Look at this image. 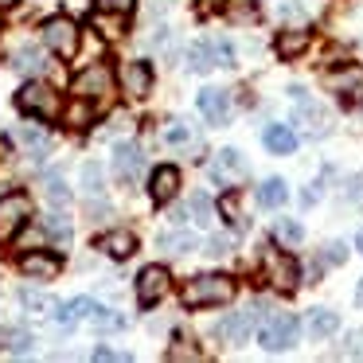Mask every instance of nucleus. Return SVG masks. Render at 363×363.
I'll list each match as a JSON object with an SVG mask.
<instances>
[{
  "instance_id": "obj_37",
  "label": "nucleus",
  "mask_w": 363,
  "mask_h": 363,
  "mask_svg": "<svg viewBox=\"0 0 363 363\" xmlns=\"http://www.w3.org/2000/svg\"><path fill=\"white\" fill-rule=\"evenodd\" d=\"M207 246H211V250H207V254H215V258H227V254L235 250V238H230V235H215V238H211V242H207Z\"/></svg>"
},
{
  "instance_id": "obj_35",
  "label": "nucleus",
  "mask_w": 363,
  "mask_h": 363,
  "mask_svg": "<svg viewBox=\"0 0 363 363\" xmlns=\"http://www.w3.org/2000/svg\"><path fill=\"white\" fill-rule=\"evenodd\" d=\"M48 196H51V203H67V199H71V191H67L63 176H55V172L48 176Z\"/></svg>"
},
{
  "instance_id": "obj_31",
  "label": "nucleus",
  "mask_w": 363,
  "mask_h": 363,
  "mask_svg": "<svg viewBox=\"0 0 363 363\" xmlns=\"http://www.w3.org/2000/svg\"><path fill=\"white\" fill-rule=\"evenodd\" d=\"M219 211L227 215L230 223H235V230H242V227H246V219H242V207H238V191H227V196L219 199Z\"/></svg>"
},
{
  "instance_id": "obj_16",
  "label": "nucleus",
  "mask_w": 363,
  "mask_h": 363,
  "mask_svg": "<svg viewBox=\"0 0 363 363\" xmlns=\"http://www.w3.org/2000/svg\"><path fill=\"white\" fill-rule=\"evenodd\" d=\"M98 250H106L110 258H129V254H137V238L133 230H106V235H98Z\"/></svg>"
},
{
  "instance_id": "obj_34",
  "label": "nucleus",
  "mask_w": 363,
  "mask_h": 363,
  "mask_svg": "<svg viewBox=\"0 0 363 363\" xmlns=\"http://www.w3.org/2000/svg\"><path fill=\"white\" fill-rule=\"evenodd\" d=\"M133 4L137 0H98V12H106V16H129Z\"/></svg>"
},
{
  "instance_id": "obj_20",
  "label": "nucleus",
  "mask_w": 363,
  "mask_h": 363,
  "mask_svg": "<svg viewBox=\"0 0 363 363\" xmlns=\"http://www.w3.org/2000/svg\"><path fill=\"white\" fill-rule=\"evenodd\" d=\"M305 328H308V336H332V332L340 328V316L332 313V308H313V313H308V320H305Z\"/></svg>"
},
{
  "instance_id": "obj_6",
  "label": "nucleus",
  "mask_w": 363,
  "mask_h": 363,
  "mask_svg": "<svg viewBox=\"0 0 363 363\" xmlns=\"http://www.w3.org/2000/svg\"><path fill=\"white\" fill-rule=\"evenodd\" d=\"M32 219V199L24 191H9V196H0V242H9L24 223Z\"/></svg>"
},
{
  "instance_id": "obj_19",
  "label": "nucleus",
  "mask_w": 363,
  "mask_h": 363,
  "mask_svg": "<svg viewBox=\"0 0 363 363\" xmlns=\"http://www.w3.org/2000/svg\"><path fill=\"white\" fill-rule=\"evenodd\" d=\"M157 246L164 254H191L199 246V238L191 235V230H168V235H160L157 238Z\"/></svg>"
},
{
  "instance_id": "obj_44",
  "label": "nucleus",
  "mask_w": 363,
  "mask_h": 363,
  "mask_svg": "<svg viewBox=\"0 0 363 363\" xmlns=\"http://www.w3.org/2000/svg\"><path fill=\"white\" fill-rule=\"evenodd\" d=\"M227 4H230V0H203V4H199V12H203V16H211V12H223Z\"/></svg>"
},
{
  "instance_id": "obj_8",
  "label": "nucleus",
  "mask_w": 363,
  "mask_h": 363,
  "mask_svg": "<svg viewBox=\"0 0 363 363\" xmlns=\"http://www.w3.org/2000/svg\"><path fill=\"white\" fill-rule=\"evenodd\" d=\"M266 277L277 285L281 293H293L297 289V262L289 258V254H281V250H274V246H266Z\"/></svg>"
},
{
  "instance_id": "obj_38",
  "label": "nucleus",
  "mask_w": 363,
  "mask_h": 363,
  "mask_svg": "<svg viewBox=\"0 0 363 363\" xmlns=\"http://www.w3.org/2000/svg\"><path fill=\"white\" fill-rule=\"evenodd\" d=\"M16 67H20V71H40V55H35V51L32 48H20V55H16Z\"/></svg>"
},
{
  "instance_id": "obj_40",
  "label": "nucleus",
  "mask_w": 363,
  "mask_h": 363,
  "mask_svg": "<svg viewBox=\"0 0 363 363\" xmlns=\"http://www.w3.org/2000/svg\"><path fill=\"white\" fill-rule=\"evenodd\" d=\"M168 141H172V145H184V141H191V129L188 125H184V121H172V129H168Z\"/></svg>"
},
{
  "instance_id": "obj_47",
  "label": "nucleus",
  "mask_w": 363,
  "mask_h": 363,
  "mask_svg": "<svg viewBox=\"0 0 363 363\" xmlns=\"http://www.w3.org/2000/svg\"><path fill=\"white\" fill-rule=\"evenodd\" d=\"M355 301H359V305H363V281H359V293H355Z\"/></svg>"
},
{
  "instance_id": "obj_10",
  "label": "nucleus",
  "mask_w": 363,
  "mask_h": 363,
  "mask_svg": "<svg viewBox=\"0 0 363 363\" xmlns=\"http://www.w3.org/2000/svg\"><path fill=\"white\" fill-rule=\"evenodd\" d=\"M20 269H24L28 277H35V281H55L59 269H63V258H59L55 250H32L20 258Z\"/></svg>"
},
{
  "instance_id": "obj_11",
  "label": "nucleus",
  "mask_w": 363,
  "mask_h": 363,
  "mask_svg": "<svg viewBox=\"0 0 363 363\" xmlns=\"http://www.w3.org/2000/svg\"><path fill=\"white\" fill-rule=\"evenodd\" d=\"M211 176H215L219 184H227V188H235V184L246 180V160L238 157L235 149H223L219 157L211 160Z\"/></svg>"
},
{
  "instance_id": "obj_21",
  "label": "nucleus",
  "mask_w": 363,
  "mask_h": 363,
  "mask_svg": "<svg viewBox=\"0 0 363 363\" xmlns=\"http://www.w3.org/2000/svg\"><path fill=\"white\" fill-rule=\"evenodd\" d=\"M94 113H98V110L86 102V98H74V102L63 110V121H67L71 129H86L90 121H94Z\"/></svg>"
},
{
  "instance_id": "obj_27",
  "label": "nucleus",
  "mask_w": 363,
  "mask_h": 363,
  "mask_svg": "<svg viewBox=\"0 0 363 363\" xmlns=\"http://www.w3.org/2000/svg\"><path fill=\"white\" fill-rule=\"evenodd\" d=\"M285 199H289L285 180H266V184L258 188V203H262V207H281Z\"/></svg>"
},
{
  "instance_id": "obj_4",
  "label": "nucleus",
  "mask_w": 363,
  "mask_h": 363,
  "mask_svg": "<svg viewBox=\"0 0 363 363\" xmlns=\"http://www.w3.org/2000/svg\"><path fill=\"white\" fill-rule=\"evenodd\" d=\"M297 336H301V320L293 313H269L258 328V344L266 352H285V347L297 344Z\"/></svg>"
},
{
  "instance_id": "obj_15",
  "label": "nucleus",
  "mask_w": 363,
  "mask_h": 363,
  "mask_svg": "<svg viewBox=\"0 0 363 363\" xmlns=\"http://www.w3.org/2000/svg\"><path fill=\"white\" fill-rule=\"evenodd\" d=\"M254 324H258V308H246V313H235V316H227V320L219 324V336L230 340V344H242V340L250 336Z\"/></svg>"
},
{
  "instance_id": "obj_41",
  "label": "nucleus",
  "mask_w": 363,
  "mask_h": 363,
  "mask_svg": "<svg viewBox=\"0 0 363 363\" xmlns=\"http://www.w3.org/2000/svg\"><path fill=\"white\" fill-rule=\"evenodd\" d=\"M94 359H98V363H129V355H125V352H113V347H98Z\"/></svg>"
},
{
  "instance_id": "obj_26",
  "label": "nucleus",
  "mask_w": 363,
  "mask_h": 363,
  "mask_svg": "<svg viewBox=\"0 0 363 363\" xmlns=\"http://www.w3.org/2000/svg\"><path fill=\"white\" fill-rule=\"evenodd\" d=\"M188 215H196V223H211V215H215L211 199H207L203 191H196V196L188 199V207H184V211H176V219H188Z\"/></svg>"
},
{
  "instance_id": "obj_39",
  "label": "nucleus",
  "mask_w": 363,
  "mask_h": 363,
  "mask_svg": "<svg viewBox=\"0 0 363 363\" xmlns=\"http://www.w3.org/2000/svg\"><path fill=\"white\" fill-rule=\"evenodd\" d=\"M82 180H86L90 196H98V191H102V172H98V164H86V168H82Z\"/></svg>"
},
{
  "instance_id": "obj_3",
  "label": "nucleus",
  "mask_w": 363,
  "mask_h": 363,
  "mask_svg": "<svg viewBox=\"0 0 363 363\" xmlns=\"http://www.w3.org/2000/svg\"><path fill=\"white\" fill-rule=\"evenodd\" d=\"M71 98H86L90 106H94L98 113L110 110L113 102V79H110V67H90V71H82L79 79L71 82Z\"/></svg>"
},
{
  "instance_id": "obj_1",
  "label": "nucleus",
  "mask_w": 363,
  "mask_h": 363,
  "mask_svg": "<svg viewBox=\"0 0 363 363\" xmlns=\"http://www.w3.org/2000/svg\"><path fill=\"white\" fill-rule=\"evenodd\" d=\"M235 289L238 285L230 281V277H223V274H199V277H191V281L184 285L180 301L188 308H211V305H227V301L235 297Z\"/></svg>"
},
{
  "instance_id": "obj_17",
  "label": "nucleus",
  "mask_w": 363,
  "mask_h": 363,
  "mask_svg": "<svg viewBox=\"0 0 363 363\" xmlns=\"http://www.w3.org/2000/svg\"><path fill=\"white\" fill-rule=\"evenodd\" d=\"M308 43H313V32H305V28H289V32H281L277 35V55L281 59H297V55H305L308 51Z\"/></svg>"
},
{
  "instance_id": "obj_23",
  "label": "nucleus",
  "mask_w": 363,
  "mask_h": 363,
  "mask_svg": "<svg viewBox=\"0 0 363 363\" xmlns=\"http://www.w3.org/2000/svg\"><path fill=\"white\" fill-rule=\"evenodd\" d=\"M90 308H94L90 297H74V301H67V305L55 308V320L59 324H74V320H82V316H90Z\"/></svg>"
},
{
  "instance_id": "obj_24",
  "label": "nucleus",
  "mask_w": 363,
  "mask_h": 363,
  "mask_svg": "<svg viewBox=\"0 0 363 363\" xmlns=\"http://www.w3.org/2000/svg\"><path fill=\"white\" fill-rule=\"evenodd\" d=\"M324 82H328V90H336V94H347L352 86H363V71H359V67H347V71H332Z\"/></svg>"
},
{
  "instance_id": "obj_25",
  "label": "nucleus",
  "mask_w": 363,
  "mask_h": 363,
  "mask_svg": "<svg viewBox=\"0 0 363 363\" xmlns=\"http://www.w3.org/2000/svg\"><path fill=\"white\" fill-rule=\"evenodd\" d=\"M20 305H24L28 313H35V316L55 313V301H51L48 293H40V289H20Z\"/></svg>"
},
{
  "instance_id": "obj_30",
  "label": "nucleus",
  "mask_w": 363,
  "mask_h": 363,
  "mask_svg": "<svg viewBox=\"0 0 363 363\" xmlns=\"http://www.w3.org/2000/svg\"><path fill=\"white\" fill-rule=\"evenodd\" d=\"M28 344H32V336H28L24 328H0V347H9V352H28Z\"/></svg>"
},
{
  "instance_id": "obj_46",
  "label": "nucleus",
  "mask_w": 363,
  "mask_h": 363,
  "mask_svg": "<svg viewBox=\"0 0 363 363\" xmlns=\"http://www.w3.org/2000/svg\"><path fill=\"white\" fill-rule=\"evenodd\" d=\"M12 4H16V0H0V9H12Z\"/></svg>"
},
{
  "instance_id": "obj_36",
  "label": "nucleus",
  "mask_w": 363,
  "mask_h": 363,
  "mask_svg": "<svg viewBox=\"0 0 363 363\" xmlns=\"http://www.w3.org/2000/svg\"><path fill=\"white\" fill-rule=\"evenodd\" d=\"M211 55H215L219 67H235V51H230L227 40H211Z\"/></svg>"
},
{
  "instance_id": "obj_2",
  "label": "nucleus",
  "mask_w": 363,
  "mask_h": 363,
  "mask_svg": "<svg viewBox=\"0 0 363 363\" xmlns=\"http://www.w3.org/2000/svg\"><path fill=\"white\" fill-rule=\"evenodd\" d=\"M16 106L24 113H32V118H40V121H59L63 110H67L63 98H59V90L48 86V82H24L20 94H16Z\"/></svg>"
},
{
  "instance_id": "obj_14",
  "label": "nucleus",
  "mask_w": 363,
  "mask_h": 363,
  "mask_svg": "<svg viewBox=\"0 0 363 363\" xmlns=\"http://www.w3.org/2000/svg\"><path fill=\"white\" fill-rule=\"evenodd\" d=\"M199 110H203V118L211 121V125H227V118H230V94H227V90H215V86L199 90Z\"/></svg>"
},
{
  "instance_id": "obj_22",
  "label": "nucleus",
  "mask_w": 363,
  "mask_h": 363,
  "mask_svg": "<svg viewBox=\"0 0 363 363\" xmlns=\"http://www.w3.org/2000/svg\"><path fill=\"white\" fill-rule=\"evenodd\" d=\"M86 324H90V328H98V332H118V328H125V316L110 313V308H102V305H94V308H90V316H86Z\"/></svg>"
},
{
  "instance_id": "obj_28",
  "label": "nucleus",
  "mask_w": 363,
  "mask_h": 363,
  "mask_svg": "<svg viewBox=\"0 0 363 363\" xmlns=\"http://www.w3.org/2000/svg\"><path fill=\"white\" fill-rule=\"evenodd\" d=\"M188 67H191V71H199V74L211 71V67H215L211 43H191V48H188Z\"/></svg>"
},
{
  "instance_id": "obj_9",
  "label": "nucleus",
  "mask_w": 363,
  "mask_h": 363,
  "mask_svg": "<svg viewBox=\"0 0 363 363\" xmlns=\"http://www.w3.org/2000/svg\"><path fill=\"white\" fill-rule=\"evenodd\" d=\"M168 285H172V274L164 266H145L137 274V297H141V305H157L168 293Z\"/></svg>"
},
{
  "instance_id": "obj_5",
  "label": "nucleus",
  "mask_w": 363,
  "mask_h": 363,
  "mask_svg": "<svg viewBox=\"0 0 363 363\" xmlns=\"http://www.w3.org/2000/svg\"><path fill=\"white\" fill-rule=\"evenodd\" d=\"M43 43H48L59 59H71L74 51H79V24H74L71 16H51L48 24H43Z\"/></svg>"
},
{
  "instance_id": "obj_18",
  "label": "nucleus",
  "mask_w": 363,
  "mask_h": 363,
  "mask_svg": "<svg viewBox=\"0 0 363 363\" xmlns=\"http://www.w3.org/2000/svg\"><path fill=\"white\" fill-rule=\"evenodd\" d=\"M266 149L274 152V157H289V152L297 149V133H293L289 125H269L266 129Z\"/></svg>"
},
{
  "instance_id": "obj_13",
  "label": "nucleus",
  "mask_w": 363,
  "mask_h": 363,
  "mask_svg": "<svg viewBox=\"0 0 363 363\" xmlns=\"http://www.w3.org/2000/svg\"><path fill=\"white\" fill-rule=\"evenodd\" d=\"M141 168H145L141 149L137 145H118V152H113V176L121 184H137L141 180Z\"/></svg>"
},
{
  "instance_id": "obj_43",
  "label": "nucleus",
  "mask_w": 363,
  "mask_h": 363,
  "mask_svg": "<svg viewBox=\"0 0 363 363\" xmlns=\"http://www.w3.org/2000/svg\"><path fill=\"white\" fill-rule=\"evenodd\" d=\"M324 262H332V266H336V262H344V246H340V242L324 246Z\"/></svg>"
},
{
  "instance_id": "obj_29",
  "label": "nucleus",
  "mask_w": 363,
  "mask_h": 363,
  "mask_svg": "<svg viewBox=\"0 0 363 363\" xmlns=\"http://www.w3.org/2000/svg\"><path fill=\"white\" fill-rule=\"evenodd\" d=\"M43 230L63 246L71 242V219H67V215H48V219H43Z\"/></svg>"
},
{
  "instance_id": "obj_12",
  "label": "nucleus",
  "mask_w": 363,
  "mask_h": 363,
  "mask_svg": "<svg viewBox=\"0 0 363 363\" xmlns=\"http://www.w3.org/2000/svg\"><path fill=\"white\" fill-rule=\"evenodd\" d=\"M176 191H180V168L160 164L157 172L149 176V196H152V203H172Z\"/></svg>"
},
{
  "instance_id": "obj_45",
  "label": "nucleus",
  "mask_w": 363,
  "mask_h": 363,
  "mask_svg": "<svg viewBox=\"0 0 363 363\" xmlns=\"http://www.w3.org/2000/svg\"><path fill=\"white\" fill-rule=\"evenodd\" d=\"M355 250H359V254H363V235H355Z\"/></svg>"
},
{
  "instance_id": "obj_7",
  "label": "nucleus",
  "mask_w": 363,
  "mask_h": 363,
  "mask_svg": "<svg viewBox=\"0 0 363 363\" xmlns=\"http://www.w3.org/2000/svg\"><path fill=\"white\" fill-rule=\"evenodd\" d=\"M118 79H121V90H125L133 102H145L152 94V67L145 59H133V63H121L118 67Z\"/></svg>"
},
{
  "instance_id": "obj_33",
  "label": "nucleus",
  "mask_w": 363,
  "mask_h": 363,
  "mask_svg": "<svg viewBox=\"0 0 363 363\" xmlns=\"http://www.w3.org/2000/svg\"><path fill=\"white\" fill-rule=\"evenodd\" d=\"M274 235L281 238V242H301L305 238V230H301V223H293V219H277V227H274Z\"/></svg>"
},
{
  "instance_id": "obj_42",
  "label": "nucleus",
  "mask_w": 363,
  "mask_h": 363,
  "mask_svg": "<svg viewBox=\"0 0 363 363\" xmlns=\"http://www.w3.org/2000/svg\"><path fill=\"white\" fill-rule=\"evenodd\" d=\"M168 359H199V352L196 347H184V344H176V347H168Z\"/></svg>"
},
{
  "instance_id": "obj_32",
  "label": "nucleus",
  "mask_w": 363,
  "mask_h": 363,
  "mask_svg": "<svg viewBox=\"0 0 363 363\" xmlns=\"http://www.w3.org/2000/svg\"><path fill=\"white\" fill-rule=\"evenodd\" d=\"M16 137L20 141L28 145V149H35V152H48V133H43V129H32V125H24V129H16Z\"/></svg>"
}]
</instances>
